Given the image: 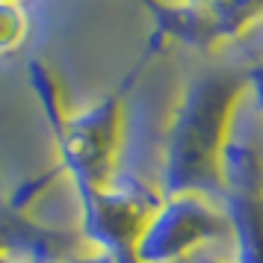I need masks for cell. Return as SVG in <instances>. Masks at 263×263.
<instances>
[{
  "label": "cell",
  "mask_w": 263,
  "mask_h": 263,
  "mask_svg": "<svg viewBox=\"0 0 263 263\" xmlns=\"http://www.w3.org/2000/svg\"><path fill=\"white\" fill-rule=\"evenodd\" d=\"M65 263H112V257H107L104 251L92 249V246H86V249H80L77 254H71Z\"/></svg>",
  "instance_id": "obj_7"
},
{
  "label": "cell",
  "mask_w": 263,
  "mask_h": 263,
  "mask_svg": "<svg viewBox=\"0 0 263 263\" xmlns=\"http://www.w3.org/2000/svg\"><path fill=\"white\" fill-rule=\"evenodd\" d=\"M30 80L57 145L62 175L77 192V204L127 172L121 166L127 145V109L121 89L83 109H74L65 101L60 77L45 62L30 65Z\"/></svg>",
  "instance_id": "obj_2"
},
{
  "label": "cell",
  "mask_w": 263,
  "mask_h": 263,
  "mask_svg": "<svg viewBox=\"0 0 263 263\" xmlns=\"http://www.w3.org/2000/svg\"><path fill=\"white\" fill-rule=\"evenodd\" d=\"M249 86H251V101L257 112L263 116V62H254L249 68Z\"/></svg>",
  "instance_id": "obj_6"
},
{
  "label": "cell",
  "mask_w": 263,
  "mask_h": 263,
  "mask_svg": "<svg viewBox=\"0 0 263 263\" xmlns=\"http://www.w3.org/2000/svg\"><path fill=\"white\" fill-rule=\"evenodd\" d=\"M0 263H24V260H18V257H12V254H6V251H0Z\"/></svg>",
  "instance_id": "obj_9"
},
{
  "label": "cell",
  "mask_w": 263,
  "mask_h": 263,
  "mask_svg": "<svg viewBox=\"0 0 263 263\" xmlns=\"http://www.w3.org/2000/svg\"><path fill=\"white\" fill-rule=\"evenodd\" d=\"M246 98L222 160V207L231 222L234 263H263V127Z\"/></svg>",
  "instance_id": "obj_3"
},
{
  "label": "cell",
  "mask_w": 263,
  "mask_h": 263,
  "mask_svg": "<svg viewBox=\"0 0 263 263\" xmlns=\"http://www.w3.org/2000/svg\"><path fill=\"white\" fill-rule=\"evenodd\" d=\"M33 21L24 3H12V0H0V57L12 53L30 39Z\"/></svg>",
  "instance_id": "obj_5"
},
{
  "label": "cell",
  "mask_w": 263,
  "mask_h": 263,
  "mask_svg": "<svg viewBox=\"0 0 263 263\" xmlns=\"http://www.w3.org/2000/svg\"><path fill=\"white\" fill-rule=\"evenodd\" d=\"M249 92V68L201 71L183 86L163 130L160 195H204L222 204V160Z\"/></svg>",
  "instance_id": "obj_1"
},
{
  "label": "cell",
  "mask_w": 263,
  "mask_h": 263,
  "mask_svg": "<svg viewBox=\"0 0 263 263\" xmlns=\"http://www.w3.org/2000/svg\"><path fill=\"white\" fill-rule=\"evenodd\" d=\"M231 237L225 207L204 195H163L145 225L139 263H180L198 249Z\"/></svg>",
  "instance_id": "obj_4"
},
{
  "label": "cell",
  "mask_w": 263,
  "mask_h": 263,
  "mask_svg": "<svg viewBox=\"0 0 263 263\" xmlns=\"http://www.w3.org/2000/svg\"><path fill=\"white\" fill-rule=\"evenodd\" d=\"M12 3H24V0H12Z\"/></svg>",
  "instance_id": "obj_10"
},
{
  "label": "cell",
  "mask_w": 263,
  "mask_h": 263,
  "mask_svg": "<svg viewBox=\"0 0 263 263\" xmlns=\"http://www.w3.org/2000/svg\"><path fill=\"white\" fill-rule=\"evenodd\" d=\"M195 263H234L231 257H201V260H195Z\"/></svg>",
  "instance_id": "obj_8"
}]
</instances>
